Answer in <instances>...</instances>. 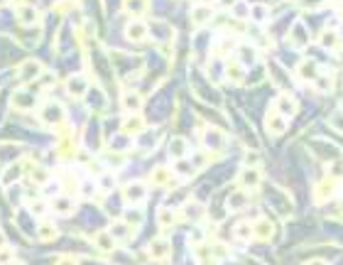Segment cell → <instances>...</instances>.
<instances>
[{"label": "cell", "instance_id": "cell-1", "mask_svg": "<svg viewBox=\"0 0 343 265\" xmlns=\"http://www.w3.org/2000/svg\"><path fill=\"white\" fill-rule=\"evenodd\" d=\"M42 76V64L37 59H27L22 66H20V79L22 81H34Z\"/></svg>", "mask_w": 343, "mask_h": 265}, {"label": "cell", "instance_id": "cell-2", "mask_svg": "<svg viewBox=\"0 0 343 265\" xmlns=\"http://www.w3.org/2000/svg\"><path fill=\"white\" fill-rule=\"evenodd\" d=\"M12 108H17V111H22V108H32V103H34V98L29 96L27 91H17L15 96H12Z\"/></svg>", "mask_w": 343, "mask_h": 265}, {"label": "cell", "instance_id": "cell-3", "mask_svg": "<svg viewBox=\"0 0 343 265\" xmlns=\"http://www.w3.org/2000/svg\"><path fill=\"white\" fill-rule=\"evenodd\" d=\"M145 34H147V27H145L143 22H133L128 27V39H133V42H143Z\"/></svg>", "mask_w": 343, "mask_h": 265}, {"label": "cell", "instance_id": "cell-4", "mask_svg": "<svg viewBox=\"0 0 343 265\" xmlns=\"http://www.w3.org/2000/svg\"><path fill=\"white\" fill-rule=\"evenodd\" d=\"M54 211H57V214H61V216H69V214H74V202H69V199L59 197V199H54Z\"/></svg>", "mask_w": 343, "mask_h": 265}, {"label": "cell", "instance_id": "cell-5", "mask_svg": "<svg viewBox=\"0 0 343 265\" xmlns=\"http://www.w3.org/2000/svg\"><path fill=\"white\" fill-rule=\"evenodd\" d=\"M143 197H145L143 184H130V187L125 189V199H128V202H140Z\"/></svg>", "mask_w": 343, "mask_h": 265}, {"label": "cell", "instance_id": "cell-6", "mask_svg": "<svg viewBox=\"0 0 343 265\" xmlns=\"http://www.w3.org/2000/svg\"><path fill=\"white\" fill-rule=\"evenodd\" d=\"M39 238H42V241H52V238H57V226L44 221V224L39 226Z\"/></svg>", "mask_w": 343, "mask_h": 265}, {"label": "cell", "instance_id": "cell-7", "mask_svg": "<svg viewBox=\"0 0 343 265\" xmlns=\"http://www.w3.org/2000/svg\"><path fill=\"white\" fill-rule=\"evenodd\" d=\"M22 177V170H20V165H12V167H7V172L2 175V182L7 184V182H17Z\"/></svg>", "mask_w": 343, "mask_h": 265}, {"label": "cell", "instance_id": "cell-8", "mask_svg": "<svg viewBox=\"0 0 343 265\" xmlns=\"http://www.w3.org/2000/svg\"><path fill=\"white\" fill-rule=\"evenodd\" d=\"M167 253H170V246H167L165 241H155V243H152V256H155V258H165Z\"/></svg>", "mask_w": 343, "mask_h": 265}, {"label": "cell", "instance_id": "cell-9", "mask_svg": "<svg viewBox=\"0 0 343 265\" xmlns=\"http://www.w3.org/2000/svg\"><path fill=\"white\" fill-rule=\"evenodd\" d=\"M20 20H22V25H34L37 20H39V15H37V10H32V7H25L22 12H20Z\"/></svg>", "mask_w": 343, "mask_h": 265}, {"label": "cell", "instance_id": "cell-10", "mask_svg": "<svg viewBox=\"0 0 343 265\" xmlns=\"http://www.w3.org/2000/svg\"><path fill=\"white\" fill-rule=\"evenodd\" d=\"M123 106H125L128 111H135V108L140 106V98H138L135 93H125V96H123Z\"/></svg>", "mask_w": 343, "mask_h": 265}, {"label": "cell", "instance_id": "cell-11", "mask_svg": "<svg viewBox=\"0 0 343 265\" xmlns=\"http://www.w3.org/2000/svg\"><path fill=\"white\" fill-rule=\"evenodd\" d=\"M208 17H211V10H208V7H196V10H194V22H196V25H203Z\"/></svg>", "mask_w": 343, "mask_h": 265}, {"label": "cell", "instance_id": "cell-12", "mask_svg": "<svg viewBox=\"0 0 343 265\" xmlns=\"http://www.w3.org/2000/svg\"><path fill=\"white\" fill-rule=\"evenodd\" d=\"M10 261H12V248H0V263H7L10 265Z\"/></svg>", "mask_w": 343, "mask_h": 265}, {"label": "cell", "instance_id": "cell-13", "mask_svg": "<svg viewBox=\"0 0 343 265\" xmlns=\"http://www.w3.org/2000/svg\"><path fill=\"white\" fill-rule=\"evenodd\" d=\"M98 246L103 248V251H108L111 246H113V241H111V236H106V234H101L98 236Z\"/></svg>", "mask_w": 343, "mask_h": 265}, {"label": "cell", "instance_id": "cell-14", "mask_svg": "<svg viewBox=\"0 0 343 265\" xmlns=\"http://www.w3.org/2000/svg\"><path fill=\"white\" fill-rule=\"evenodd\" d=\"M181 147H184V140H174V143H172V155H176V157H179V155L184 152Z\"/></svg>", "mask_w": 343, "mask_h": 265}, {"label": "cell", "instance_id": "cell-15", "mask_svg": "<svg viewBox=\"0 0 343 265\" xmlns=\"http://www.w3.org/2000/svg\"><path fill=\"white\" fill-rule=\"evenodd\" d=\"M113 184H115V179H113V177H108V175H106V177H101V187H103V189H111Z\"/></svg>", "mask_w": 343, "mask_h": 265}, {"label": "cell", "instance_id": "cell-16", "mask_svg": "<svg viewBox=\"0 0 343 265\" xmlns=\"http://www.w3.org/2000/svg\"><path fill=\"white\" fill-rule=\"evenodd\" d=\"M265 15H267V7L257 5V7H255V20H265Z\"/></svg>", "mask_w": 343, "mask_h": 265}, {"label": "cell", "instance_id": "cell-17", "mask_svg": "<svg viewBox=\"0 0 343 265\" xmlns=\"http://www.w3.org/2000/svg\"><path fill=\"white\" fill-rule=\"evenodd\" d=\"M160 221H162V224H172V221H174L172 211H162V214H160Z\"/></svg>", "mask_w": 343, "mask_h": 265}, {"label": "cell", "instance_id": "cell-18", "mask_svg": "<svg viewBox=\"0 0 343 265\" xmlns=\"http://www.w3.org/2000/svg\"><path fill=\"white\" fill-rule=\"evenodd\" d=\"M59 265H76V263H74V258H61Z\"/></svg>", "mask_w": 343, "mask_h": 265}, {"label": "cell", "instance_id": "cell-19", "mask_svg": "<svg viewBox=\"0 0 343 265\" xmlns=\"http://www.w3.org/2000/svg\"><path fill=\"white\" fill-rule=\"evenodd\" d=\"M0 248H5V236L0 234Z\"/></svg>", "mask_w": 343, "mask_h": 265}, {"label": "cell", "instance_id": "cell-20", "mask_svg": "<svg viewBox=\"0 0 343 265\" xmlns=\"http://www.w3.org/2000/svg\"><path fill=\"white\" fill-rule=\"evenodd\" d=\"M12 265H25V263H12Z\"/></svg>", "mask_w": 343, "mask_h": 265}]
</instances>
